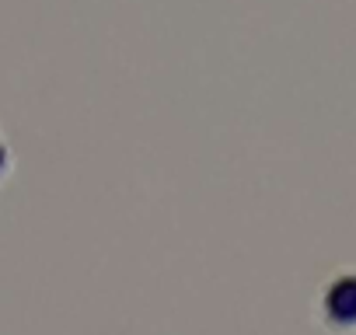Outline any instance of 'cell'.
Segmentation results:
<instances>
[{
  "mask_svg": "<svg viewBox=\"0 0 356 335\" xmlns=\"http://www.w3.org/2000/svg\"><path fill=\"white\" fill-rule=\"evenodd\" d=\"M318 311L332 332H342V335L356 332V265L328 276L321 300H318Z\"/></svg>",
  "mask_w": 356,
  "mask_h": 335,
  "instance_id": "obj_1",
  "label": "cell"
}]
</instances>
